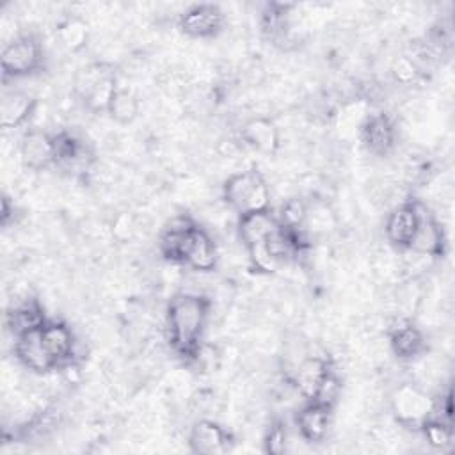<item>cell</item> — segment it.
Segmentation results:
<instances>
[{"label": "cell", "instance_id": "cell-1", "mask_svg": "<svg viewBox=\"0 0 455 455\" xmlns=\"http://www.w3.org/2000/svg\"><path fill=\"white\" fill-rule=\"evenodd\" d=\"M210 307V299L192 291H180L167 304L165 338L174 354L187 363H194L204 347Z\"/></svg>", "mask_w": 455, "mask_h": 455}, {"label": "cell", "instance_id": "cell-2", "mask_svg": "<svg viewBox=\"0 0 455 455\" xmlns=\"http://www.w3.org/2000/svg\"><path fill=\"white\" fill-rule=\"evenodd\" d=\"M224 203L238 215L270 208V188L265 176L256 169L231 174L222 185Z\"/></svg>", "mask_w": 455, "mask_h": 455}, {"label": "cell", "instance_id": "cell-3", "mask_svg": "<svg viewBox=\"0 0 455 455\" xmlns=\"http://www.w3.org/2000/svg\"><path fill=\"white\" fill-rule=\"evenodd\" d=\"M44 62V50L39 39L32 34L16 36L9 41L0 55L2 76L7 78H25L37 73Z\"/></svg>", "mask_w": 455, "mask_h": 455}, {"label": "cell", "instance_id": "cell-4", "mask_svg": "<svg viewBox=\"0 0 455 455\" xmlns=\"http://www.w3.org/2000/svg\"><path fill=\"white\" fill-rule=\"evenodd\" d=\"M435 400L414 384H402L391 395V412L398 425L419 430L423 421L434 416Z\"/></svg>", "mask_w": 455, "mask_h": 455}, {"label": "cell", "instance_id": "cell-5", "mask_svg": "<svg viewBox=\"0 0 455 455\" xmlns=\"http://www.w3.org/2000/svg\"><path fill=\"white\" fill-rule=\"evenodd\" d=\"M226 16L217 4H196L178 18L181 34L192 39H213L224 28Z\"/></svg>", "mask_w": 455, "mask_h": 455}, {"label": "cell", "instance_id": "cell-6", "mask_svg": "<svg viewBox=\"0 0 455 455\" xmlns=\"http://www.w3.org/2000/svg\"><path fill=\"white\" fill-rule=\"evenodd\" d=\"M364 149L375 156L386 158L396 146V128L393 119L384 112L366 114L357 128Z\"/></svg>", "mask_w": 455, "mask_h": 455}, {"label": "cell", "instance_id": "cell-7", "mask_svg": "<svg viewBox=\"0 0 455 455\" xmlns=\"http://www.w3.org/2000/svg\"><path fill=\"white\" fill-rule=\"evenodd\" d=\"M53 165L71 174H84L91 169L94 155L84 140L68 130L53 133Z\"/></svg>", "mask_w": 455, "mask_h": 455}, {"label": "cell", "instance_id": "cell-8", "mask_svg": "<svg viewBox=\"0 0 455 455\" xmlns=\"http://www.w3.org/2000/svg\"><path fill=\"white\" fill-rule=\"evenodd\" d=\"M197 228L196 220L185 213H178L171 217L158 236V251L160 254L172 263H185L187 247L194 229Z\"/></svg>", "mask_w": 455, "mask_h": 455}, {"label": "cell", "instance_id": "cell-9", "mask_svg": "<svg viewBox=\"0 0 455 455\" xmlns=\"http://www.w3.org/2000/svg\"><path fill=\"white\" fill-rule=\"evenodd\" d=\"M419 212L421 204L418 203H402L395 206L386 219L384 233L387 242L398 251H409L412 238L416 235L419 224Z\"/></svg>", "mask_w": 455, "mask_h": 455}, {"label": "cell", "instance_id": "cell-10", "mask_svg": "<svg viewBox=\"0 0 455 455\" xmlns=\"http://www.w3.org/2000/svg\"><path fill=\"white\" fill-rule=\"evenodd\" d=\"M233 443L235 439L231 432L213 419L196 421L188 434V448L197 455L226 453L233 448Z\"/></svg>", "mask_w": 455, "mask_h": 455}, {"label": "cell", "instance_id": "cell-11", "mask_svg": "<svg viewBox=\"0 0 455 455\" xmlns=\"http://www.w3.org/2000/svg\"><path fill=\"white\" fill-rule=\"evenodd\" d=\"M446 249H448V238L443 224L437 220L434 213H430L427 208L421 206L419 224L409 251L419 256L443 258L446 254Z\"/></svg>", "mask_w": 455, "mask_h": 455}, {"label": "cell", "instance_id": "cell-12", "mask_svg": "<svg viewBox=\"0 0 455 455\" xmlns=\"http://www.w3.org/2000/svg\"><path fill=\"white\" fill-rule=\"evenodd\" d=\"M279 228L277 213H274L270 208L242 213L238 215L236 222L238 238L245 249L268 242L279 231Z\"/></svg>", "mask_w": 455, "mask_h": 455}, {"label": "cell", "instance_id": "cell-13", "mask_svg": "<svg viewBox=\"0 0 455 455\" xmlns=\"http://www.w3.org/2000/svg\"><path fill=\"white\" fill-rule=\"evenodd\" d=\"M20 158L23 167L30 171H43L53 165V133L41 128H28L20 142Z\"/></svg>", "mask_w": 455, "mask_h": 455}, {"label": "cell", "instance_id": "cell-14", "mask_svg": "<svg viewBox=\"0 0 455 455\" xmlns=\"http://www.w3.org/2000/svg\"><path fill=\"white\" fill-rule=\"evenodd\" d=\"M43 343L57 368L69 366L76 355V339L71 327L59 320H48L41 329Z\"/></svg>", "mask_w": 455, "mask_h": 455}, {"label": "cell", "instance_id": "cell-15", "mask_svg": "<svg viewBox=\"0 0 455 455\" xmlns=\"http://www.w3.org/2000/svg\"><path fill=\"white\" fill-rule=\"evenodd\" d=\"M389 348L402 361H412L427 350V339L423 331L411 320H398L391 325Z\"/></svg>", "mask_w": 455, "mask_h": 455}, {"label": "cell", "instance_id": "cell-16", "mask_svg": "<svg viewBox=\"0 0 455 455\" xmlns=\"http://www.w3.org/2000/svg\"><path fill=\"white\" fill-rule=\"evenodd\" d=\"M14 355L27 370L34 373L43 375L52 370H57V364L53 363L52 355L48 354L43 343L41 331H34L14 338Z\"/></svg>", "mask_w": 455, "mask_h": 455}, {"label": "cell", "instance_id": "cell-17", "mask_svg": "<svg viewBox=\"0 0 455 455\" xmlns=\"http://www.w3.org/2000/svg\"><path fill=\"white\" fill-rule=\"evenodd\" d=\"M48 320L50 318L37 299H25L23 302L9 307L5 313V327L14 338L41 331Z\"/></svg>", "mask_w": 455, "mask_h": 455}, {"label": "cell", "instance_id": "cell-18", "mask_svg": "<svg viewBox=\"0 0 455 455\" xmlns=\"http://www.w3.org/2000/svg\"><path fill=\"white\" fill-rule=\"evenodd\" d=\"M332 419V409L316 402L306 400V403L295 414V427L300 437L307 443H320L325 439Z\"/></svg>", "mask_w": 455, "mask_h": 455}, {"label": "cell", "instance_id": "cell-19", "mask_svg": "<svg viewBox=\"0 0 455 455\" xmlns=\"http://www.w3.org/2000/svg\"><path fill=\"white\" fill-rule=\"evenodd\" d=\"M37 100L25 91H7L0 101V123L5 130L23 126L34 116Z\"/></svg>", "mask_w": 455, "mask_h": 455}, {"label": "cell", "instance_id": "cell-20", "mask_svg": "<svg viewBox=\"0 0 455 455\" xmlns=\"http://www.w3.org/2000/svg\"><path fill=\"white\" fill-rule=\"evenodd\" d=\"M217 263H219V252L213 238L206 229L197 226L190 236L183 265L197 272H212L215 270Z\"/></svg>", "mask_w": 455, "mask_h": 455}, {"label": "cell", "instance_id": "cell-21", "mask_svg": "<svg viewBox=\"0 0 455 455\" xmlns=\"http://www.w3.org/2000/svg\"><path fill=\"white\" fill-rule=\"evenodd\" d=\"M242 139L245 144L259 153L274 155L281 146V135L277 124L268 117H252L242 126Z\"/></svg>", "mask_w": 455, "mask_h": 455}, {"label": "cell", "instance_id": "cell-22", "mask_svg": "<svg viewBox=\"0 0 455 455\" xmlns=\"http://www.w3.org/2000/svg\"><path fill=\"white\" fill-rule=\"evenodd\" d=\"M332 370V364L327 357H322V355H309V357H304L299 366L295 368L293 371V384L295 387L299 389V393L306 398V400H311L316 386L320 384V380L323 379V375Z\"/></svg>", "mask_w": 455, "mask_h": 455}, {"label": "cell", "instance_id": "cell-23", "mask_svg": "<svg viewBox=\"0 0 455 455\" xmlns=\"http://www.w3.org/2000/svg\"><path fill=\"white\" fill-rule=\"evenodd\" d=\"M116 76V69L110 62L105 60H92L80 66L73 78V91L82 101L94 87H98L103 80Z\"/></svg>", "mask_w": 455, "mask_h": 455}, {"label": "cell", "instance_id": "cell-24", "mask_svg": "<svg viewBox=\"0 0 455 455\" xmlns=\"http://www.w3.org/2000/svg\"><path fill=\"white\" fill-rule=\"evenodd\" d=\"M89 25L78 16H69L57 27V39L68 52H80L89 43Z\"/></svg>", "mask_w": 455, "mask_h": 455}, {"label": "cell", "instance_id": "cell-25", "mask_svg": "<svg viewBox=\"0 0 455 455\" xmlns=\"http://www.w3.org/2000/svg\"><path fill=\"white\" fill-rule=\"evenodd\" d=\"M139 110H140L139 98L132 91L119 87L110 101L107 114L117 124H130L137 119Z\"/></svg>", "mask_w": 455, "mask_h": 455}, {"label": "cell", "instance_id": "cell-26", "mask_svg": "<svg viewBox=\"0 0 455 455\" xmlns=\"http://www.w3.org/2000/svg\"><path fill=\"white\" fill-rule=\"evenodd\" d=\"M117 89H119L117 78H116V76H110V78L103 80L98 87H94V89L82 100V103H84V107H85L89 112H92V114H101V112L107 114V110H108V107H110V101H112L114 94L117 92Z\"/></svg>", "mask_w": 455, "mask_h": 455}, {"label": "cell", "instance_id": "cell-27", "mask_svg": "<svg viewBox=\"0 0 455 455\" xmlns=\"http://www.w3.org/2000/svg\"><path fill=\"white\" fill-rule=\"evenodd\" d=\"M419 432L423 434L427 443L437 450H444L453 441V425L435 416H430L427 421H423Z\"/></svg>", "mask_w": 455, "mask_h": 455}, {"label": "cell", "instance_id": "cell-28", "mask_svg": "<svg viewBox=\"0 0 455 455\" xmlns=\"http://www.w3.org/2000/svg\"><path fill=\"white\" fill-rule=\"evenodd\" d=\"M279 226L283 229H306L307 220V206L300 197L286 199L277 213Z\"/></svg>", "mask_w": 455, "mask_h": 455}, {"label": "cell", "instance_id": "cell-29", "mask_svg": "<svg viewBox=\"0 0 455 455\" xmlns=\"http://www.w3.org/2000/svg\"><path fill=\"white\" fill-rule=\"evenodd\" d=\"M339 395H341V380L334 370H329L323 375V379L320 380V384L316 386V389L311 396V402H316L320 405L334 409V405L339 400Z\"/></svg>", "mask_w": 455, "mask_h": 455}, {"label": "cell", "instance_id": "cell-30", "mask_svg": "<svg viewBox=\"0 0 455 455\" xmlns=\"http://www.w3.org/2000/svg\"><path fill=\"white\" fill-rule=\"evenodd\" d=\"M286 443H288L286 425L281 419L272 421L263 437V451L270 455H281L286 451Z\"/></svg>", "mask_w": 455, "mask_h": 455}, {"label": "cell", "instance_id": "cell-31", "mask_svg": "<svg viewBox=\"0 0 455 455\" xmlns=\"http://www.w3.org/2000/svg\"><path fill=\"white\" fill-rule=\"evenodd\" d=\"M391 73H393V76H395L396 82H400V84H411V82H414V80L418 78L419 69H418L416 62H414L411 57L402 55V57H396V59L393 60Z\"/></svg>", "mask_w": 455, "mask_h": 455}, {"label": "cell", "instance_id": "cell-32", "mask_svg": "<svg viewBox=\"0 0 455 455\" xmlns=\"http://www.w3.org/2000/svg\"><path fill=\"white\" fill-rule=\"evenodd\" d=\"M14 213V204H11L9 197L4 196L2 199V213H0V219H2V224L7 226L9 224V217Z\"/></svg>", "mask_w": 455, "mask_h": 455}]
</instances>
